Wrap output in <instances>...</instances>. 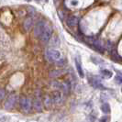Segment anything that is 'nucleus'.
<instances>
[{
  "mask_svg": "<svg viewBox=\"0 0 122 122\" xmlns=\"http://www.w3.org/2000/svg\"><path fill=\"white\" fill-rule=\"evenodd\" d=\"M34 35L43 42L49 41L52 35V29L44 21H40L34 28Z\"/></svg>",
  "mask_w": 122,
  "mask_h": 122,
  "instance_id": "obj_1",
  "label": "nucleus"
},
{
  "mask_svg": "<svg viewBox=\"0 0 122 122\" xmlns=\"http://www.w3.org/2000/svg\"><path fill=\"white\" fill-rule=\"evenodd\" d=\"M19 105L22 111H24L25 113H29L30 111L31 108V102L30 100L26 97H21L19 100Z\"/></svg>",
  "mask_w": 122,
  "mask_h": 122,
  "instance_id": "obj_2",
  "label": "nucleus"
},
{
  "mask_svg": "<svg viewBox=\"0 0 122 122\" xmlns=\"http://www.w3.org/2000/svg\"><path fill=\"white\" fill-rule=\"evenodd\" d=\"M47 57L52 61H60L61 59V53L58 51L53 49L48 50V51H47Z\"/></svg>",
  "mask_w": 122,
  "mask_h": 122,
  "instance_id": "obj_3",
  "label": "nucleus"
},
{
  "mask_svg": "<svg viewBox=\"0 0 122 122\" xmlns=\"http://www.w3.org/2000/svg\"><path fill=\"white\" fill-rule=\"evenodd\" d=\"M17 99H18V96H17L16 94L10 95V96L7 97L6 103H5V107H6V109L12 108L13 107L15 106V104H16V102H17Z\"/></svg>",
  "mask_w": 122,
  "mask_h": 122,
  "instance_id": "obj_4",
  "label": "nucleus"
},
{
  "mask_svg": "<svg viewBox=\"0 0 122 122\" xmlns=\"http://www.w3.org/2000/svg\"><path fill=\"white\" fill-rule=\"evenodd\" d=\"M89 83L91 84V86L93 87H95V88H97V89H100V90H104L106 89L105 88V86L98 81L97 80L95 77H91V78H89Z\"/></svg>",
  "mask_w": 122,
  "mask_h": 122,
  "instance_id": "obj_5",
  "label": "nucleus"
},
{
  "mask_svg": "<svg viewBox=\"0 0 122 122\" xmlns=\"http://www.w3.org/2000/svg\"><path fill=\"white\" fill-rule=\"evenodd\" d=\"M78 22H79V18H77L76 16H70V17H68L67 18V21H66V23L69 27H75L76 25L78 24Z\"/></svg>",
  "mask_w": 122,
  "mask_h": 122,
  "instance_id": "obj_6",
  "label": "nucleus"
},
{
  "mask_svg": "<svg viewBox=\"0 0 122 122\" xmlns=\"http://www.w3.org/2000/svg\"><path fill=\"white\" fill-rule=\"evenodd\" d=\"M51 102L52 103H56V104H59L60 102L61 101V95L60 92H53L52 95H51Z\"/></svg>",
  "mask_w": 122,
  "mask_h": 122,
  "instance_id": "obj_7",
  "label": "nucleus"
},
{
  "mask_svg": "<svg viewBox=\"0 0 122 122\" xmlns=\"http://www.w3.org/2000/svg\"><path fill=\"white\" fill-rule=\"evenodd\" d=\"M75 65H76V69H77V72H78L79 76L83 78L85 76V74H84V72H83V68H82V65H81V61H80L79 57H77L75 59Z\"/></svg>",
  "mask_w": 122,
  "mask_h": 122,
  "instance_id": "obj_8",
  "label": "nucleus"
},
{
  "mask_svg": "<svg viewBox=\"0 0 122 122\" xmlns=\"http://www.w3.org/2000/svg\"><path fill=\"white\" fill-rule=\"evenodd\" d=\"M33 107H34V108H35L37 111H41L42 106H41V100H40V99H35V100H34V103H33Z\"/></svg>",
  "mask_w": 122,
  "mask_h": 122,
  "instance_id": "obj_9",
  "label": "nucleus"
},
{
  "mask_svg": "<svg viewBox=\"0 0 122 122\" xmlns=\"http://www.w3.org/2000/svg\"><path fill=\"white\" fill-rule=\"evenodd\" d=\"M101 75L103 76V77H105V78H111L112 76H113V73H111L110 71H108V70H101Z\"/></svg>",
  "mask_w": 122,
  "mask_h": 122,
  "instance_id": "obj_10",
  "label": "nucleus"
},
{
  "mask_svg": "<svg viewBox=\"0 0 122 122\" xmlns=\"http://www.w3.org/2000/svg\"><path fill=\"white\" fill-rule=\"evenodd\" d=\"M101 110L104 112L105 114H109L110 113V106L109 104H107V103H105V104L102 105V107H101Z\"/></svg>",
  "mask_w": 122,
  "mask_h": 122,
  "instance_id": "obj_11",
  "label": "nucleus"
},
{
  "mask_svg": "<svg viewBox=\"0 0 122 122\" xmlns=\"http://www.w3.org/2000/svg\"><path fill=\"white\" fill-rule=\"evenodd\" d=\"M116 81H117V84L122 85V73L117 72V75L116 76Z\"/></svg>",
  "mask_w": 122,
  "mask_h": 122,
  "instance_id": "obj_12",
  "label": "nucleus"
},
{
  "mask_svg": "<svg viewBox=\"0 0 122 122\" xmlns=\"http://www.w3.org/2000/svg\"><path fill=\"white\" fill-rule=\"evenodd\" d=\"M5 95H6L5 90H4V89H2V88H0V100H2L3 98L5 97Z\"/></svg>",
  "mask_w": 122,
  "mask_h": 122,
  "instance_id": "obj_13",
  "label": "nucleus"
},
{
  "mask_svg": "<svg viewBox=\"0 0 122 122\" xmlns=\"http://www.w3.org/2000/svg\"><path fill=\"white\" fill-rule=\"evenodd\" d=\"M107 116H104L103 117H101L99 119V122H107Z\"/></svg>",
  "mask_w": 122,
  "mask_h": 122,
  "instance_id": "obj_14",
  "label": "nucleus"
},
{
  "mask_svg": "<svg viewBox=\"0 0 122 122\" xmlns=\"http://www.w3.org/2000/svg\"><path fill=\"white\" fill-rule=\"evenodd\" d=\"M72 4H73V6H75V5H77V1H76V0H73V2H72Z\"/></svg>",
  "mask_w": 122,
  "mask_h": 122,
  "instance_id": "obj_15",
  "label": "nucleus"
},
{
  "mask_svg": "<svg viewBox=\"0 0 122 122\" xmlns=\"http://www.w3.org/2000/svg\"><path fill=\"white\" fill-rule=\"evenodd\" d=\"M36 1H40V0H36Z\"/></svg>",
  "mask_w": 122,
  "mask_h": 122,
  "instance_id": "obj_16",
  "label": "nucleus"
},
{
  "mask_svg": "<svg viewBox=\"0 0 122 122\" xmlns=\"http://www.w3.org/2000/svg\"><path fill=\"white\" fill-rule=\"evenodd\" d=\"M121 92H122V88H121Z\"/></svg>",
  "mask_w": 122,
  "mask_h": 122,
  "instance_id": "obj_17",
  "label": "nucleus"
}]
</instances>
